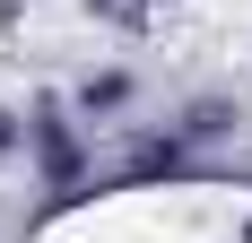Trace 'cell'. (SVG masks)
<instances>
[{
	"label": "cell",
	"mask_w": 252,
	"mask_h": 243,
	"mask_svg": "<svg viewBox=\"0 0 252 243\" xmlns=\"http://www.w3.org/2000/svg\"><path fill=\"white\" fill-rule=\"evenodd\" d=\"M26 156H35V174H44L52 191H70L78 174H87V139H78V113L61 87H35L26 96Z\"/></svg>",
	"instance_id": "obj_1"
},
{
	"label": "cell",
	"mask_w": 252,
	"mask_h": 243,
	"mask_svg": "<svg viewBox=\"0 0 252 243\" xmlns=\"http://www.w3.org/2000/svg\"><path fill=\"white\" fill-rule=\"evenodd\" d=\"M130 96H139L130 70H87V78L70 87V113H78V122H113V113H130Z\"/></svg>",
	"instance_id": "obj_2"
},
{
	"label": "cell",
	"mask_w": 252,
	"mask_h": 243,
	"mask_svg": "<svg viewBox=\"0 0 252 243\" xmlns=\"http://www.w3.org/2000/svg\"><path fill=\"white\" fill-rule=\"evenodd\" d=\"M78 9H87L104 35H122V44H139V35L157 26V0H78Z\"/></svg>",
	"instance_id": "obj_3"
},
{
	"label": "cell",
	"mask_w": 252,
	"mask_h": 243,
	"mask_svg": "<svg viewBox=\"0 0 252 243\" xmlns=\"http://www.w3.org/2000/svg\"><path fill=\"white\" fill-rule=\"evenodd\" d=\"M235 122H244V113H235V96H200L191 113H183V148H191V139H226Z\"/></svg>",
	"instance_id": "obj_4"
},
{
	"label": "cell",
	"mask_w": 252,
	"mask_h": 243,
	"mask_svg": "<svg viewBox=\"0 0 252 243\" xmlns=\"http://www.w3.org/2000/svg\"><path fill=\"white\" fill-rule=\"evenodd\" d=\"M130 165H139V174H183V165H191V148H183V130H165V139H139Z\"/></svg>",
	"instance_id": "obj_5"
},
{
	"label": "cell",
	"mask_w": 252,
	"mask_h": 243,
	"mask_svg": "<svg viewBox=\"0 0 252 243\" xmlns=\"http://www.w3.org/2000/svg\"><path fill=\"white\" fill-rule=\"evenodd\" d=\"M9 156H26V113L0 104V165H9Z\"/></svg>",
	"instance_id": "obj_6"
},
{
	"label": "cell",
	"mask_w": 252,
	"mask_h": 243,
	"mask_svg": "<svg viewBox=\"0 0 252 243\" xmlns=\"http://www.w3.org/2000/svg\"><path fill=\"white\" fill-rule=\"evenodd\" d=\"M157 9H174V0H157Z\"/></svg>",
	"instance_id": "obj_7"
}]
</instances>
